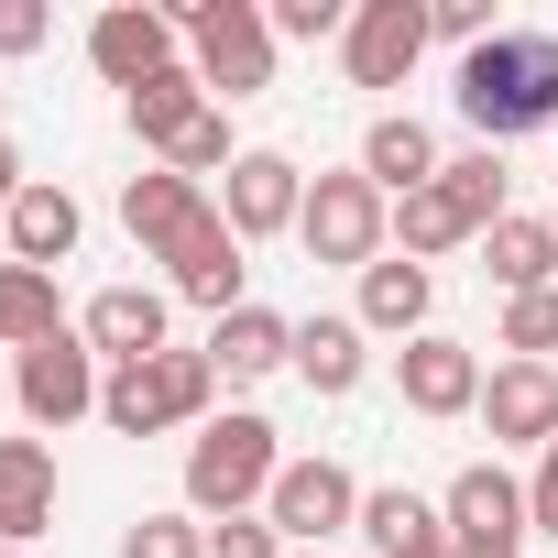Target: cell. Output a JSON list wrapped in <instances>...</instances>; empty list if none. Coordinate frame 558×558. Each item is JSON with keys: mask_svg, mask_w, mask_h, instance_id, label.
<instances>
[{"mask_svg": "<svg viewBox=\"0 0 558 558\" xmlns=\"http://www.w3.org/2000/svg\"><path fill=\"white\" fill-rule=\"evenodd\" d=\"M362 536H373L384 558H427V547H449V514H438L427 493H405V482H373V493H362Z\"/></svg>", "mask_w": 558, "mask_h": 558, "instance_id": "24", "label": "cell"}, {"mask_svg": "<svg viewBox=\"0 0 558 558\" xmlns=\"http://www.w3.org/2000/svg\"><path fill=\"white\" fill-rule=\"evenodd\" d=\"M219 219L241 230V252L274 241V230H296V219H307V165L274 154V143H241V165L219 175Z\"/></svg>", "mask_w": 558, "mask_h": 558, "instance_id": "7", "label": "cell"}, {"mask_svg": "<svg viewBox=\"0 0 558 558\" xmlns=\"http://www.w3.org/2000/svg\"><path fill=\"white\" fill-rule=\"evenodd\" d=\"M274 471H286V449H274V416L230 405V416H208V427L186 438V514H197V525H219V514H263Z\"/></svg>", "mask_w": 558, "mask_h": 558, "instance_id": "2", "label": "cell"}, {"mask_svg": "<svg viewBox=\"0 0 558 558\" xmlns=\"http://www.w3.org/2000/svg\"><path fill=\"white\" fill-rule=\"evenodd\" d=\"M504 362H558V296H504Z\"/></svg>", "mask_w": 558, "mask_h": 558, "instance_id": "26", "label": "cell"}, {"mask_svg": "<svg viewBox=\"0 0 558 558\" xmlns=\"http://www.w3.org/2000/svg\"><path fill=\"white\" fill-rule=\"evenodd\" d=\"M438 165H449V154H438V132H427V121H405V110H384V121L362 132V175H373L384 197H416V186H438Z\"/></svg>", "mask_w": 558, "mask_h": 558, "instance_id": "23", "label": "cell"}, {"mask_svg": "<svg viewBox=\"0 0 558 558\" xmlns=\"http://www.w3.org/2000/svg\"><path fill=\"white\" fill-rule=\"evenodd\" d=\"M362 0H274V45H340Z\"/></svg>", "mask_w": 558, "mask_h": 558, "instance_id": "27", "label": "cell"}, {"mask_svg": "<svg viewBox=\"0 0 558 558\" xmlns=\"http://www.w3.org/2000/svg\"><path fill=\"white\" fill-rule=\"evenodd\" d=\"M208 208H219V197H208L197 175H175V165H143V175L121 186V230H132V241H143L154 263H165V252H175V241H186V230H197Z\"/></svg>", "mask_w": 558, "mask_h": 558, "instance_id": "16", "label": "cell"}, {"mask_svg": "<svg viewBox=\"0 0 558 558\" xmlns=\"http://www.w3.org/2000/svg\"><path fill=\"white\" fill-rule=\"evenodd\" d=\"M0 241H12V263L56 274V263H77V241H88V208H77L56 175H23V197H12V219H0Z\"/></svg>", "mask_w": 558, "mask_h": 558, "instance_id": "15", "label": "cell"}, {"mask_svg": "<svg viewBox=\"0 0 558 558\" xmlns=\"http://www.w3.org/2000/svg\"><path fill=\"white\" fill-rule=\"evenodd\" d=\"M427 34H438V45H460V56H471V45H493V34H504V23H493V0H427Z\"/></svg>", "mask_w": 558, "mask_h": 558, "instance_id": "30", "label": "cell"}, {"mask_svg": "<svg viewBox=\"0 0 558 558\" xmlns=\"http://www.w3.org/2000/svg\"><path fill=\"white\" fill-rule=\"evenodd\" d=\"M121 558H208V525L175 504V514H143L132 536H121Z\"/></svg>", "mask_w": 558, "mask_h": 558, "instance_id": "28", "label": "cell"}, {"mask_svg": "<svg viewBox=\"0 0 558 558\" xmlns=\"http://www.w3.org/2000/svg\"><path fill=\"white\" fill-rule=\"evenodd\" d=\"M0 558H23V547H0Z\"/></svg>", "mask_w": 558, "mask_h": 558, "instance_id": "37", "label": "cell"}, {"mask_svg": "<svg viewBox=\"0 0 558 558\" xmlns=\"http://www.w3.org/2000/svg\"><path fill=\"white\" fill-rule=\"evenodd\" d=\"M427 558H460V547H427Z\"/></svg>", "mask_w": 558, "mask_h": 558, "instance_id": "36", "label": "cell"}, {"mask_svg": "<svg viewBox=\"0 0 558 558\" xmlns=\"http://www.w3.org/2000/svg\"><path fill=\"white\" fill-rule=\"evenodd\" d=\"M362 373H373V329L362 318H296V384L307 395H362Z\"/></svg>", "mask_w": 558, "mask_h": 558, "instance_id": "21", "label": "cell"}, {"mask_svg": "<svg viewBox=\"0 0 558 558\" xmlns=\"http://www.w3.org/2000/svg\"><path fill=\"white\" fill-rule=\"evenodd\" d=\"M438 514H449V547H525L536 525H525V482L504 471V460H471L449 493H438Z\"/></svg>", "mask_w": 558, "mask_h": 558, "instance_id": "11", "label": "cell"}, {"mask_svg": "<svg viewBox=\"0 0 558 558\" xmlns=\"http://www.w3.org/2000/svg\"><path fill=\"white\" fill-rule=\"evenodd\" d=\"M395 395H405V416H482V351L471 340H449V329H427V340H405L395 351Z\"/></svg>", "mask_w": 558, "mask_h": 558, "instance_id": "10", "label": "cell"}, {"mask_svg": "<svg viewBox=\"0 0 558 558\" xmlns=\"http://www.w3.org/2000/svg\"><path fill=\"white\" fill-rule=\"evenodd\" d=\"M482 274H493L504 296H558V219L504 208V219L482 230Z\"/></svg>", "mask_w": 558, "mask_h": 558, "instance_id": "18", "label": "cell"}, {"mask_svg": "<svg viewBox=\"0 0 558 558\" xmlns=\"http://www.w3.org/2000/svg\"><path fill=\"white\" fill-rule=\"evenodd\" d=\"M45 525H56V449L0 438V547H34Z\"/></svg>", "mask_w": 558, "mask_h": 558, "instance_id": "19", "label": "cell"}, {"mask_svg": "<svg viewBox=\"0 0 558 558\" xmlns=\"http://www.w3.org/2000/svg\"><path fill=\"white\" fill-rule=\"evenodd\" d=\"M56 34V12H45V0H0V56H34Z\"/></svg>", "mask_w": 558, "mask_h": 558, "instance_id": "31", "label": "cell"}, {"mask_svg": "<svg viewBox=\"0 0 558 558\" xmlns=\"http://www.w3.org/2000/svg\"><path fill=\"white\" fill-rule=\"evenodd\" d=\"M99 351L77 340V329H56L45 351H23L12 362V395H23V416H34V438H56V427H77V416H99Z\"/></svg>", "mask_w": 558, "mask_h": 558, "instance_id": "6", "label": "cell"}, {"mask_svg": "<svg viewBox=\"0 0 558 558\" xmlns=\"http://www.w3.org/2000/svg\"><path fill=\"white\" fill-rule=\"evenodd\" d=\"M296 558H329V547H296Z\"/></svg>", "mask_w": 558, "mask_h": 558, "instance_id": "35", "label": "cell"}, {"mask_svg": "<svg viewBox=\"0 0 558 558\" xmlns=\"http://www.w3.org/2000/svg\"><path fill=\"white\" fill-rule=\"evenodd\" d=\"M296 241H307V263H351V274H373V263L395 252V197H384L362 165L307 175V219H296Z\"/></svg>", "mask_w": 558, "mask_h": 558, "instance_id": "4", "label": "cell"}, {"mask_svg": "<svg viewBox=\"0 0 558 558\" xmlns=\"http://www.w3.org/2000/svg\"><path fill=\"white\" fill-rule=\"evenodd\" d=\"M460 558H525V547H460Z\"/></svg>", "mask_w": 558, "mask_h": 558, "instance_id": "34", "label": "cell"}, {"mask_svg": "<svg viewBox=\"0 0 558 558\" xmlns=\"http://www.w3.org/2000/svg\"><path fill=\"white\" fill-rule=\"evenodd\" d=\"M427 0H362L351 12V34H340V66H351V88H405L416 66H427Z\"/></svg>", "mask_w": 558, "mask_h": 558, "instance_id": "8", "label": "cell"}, {"mask_svg": "<svg viewBox=\"0 0 558 558\" xmlns=\"http://www.w3.org/2000/svg\"><path fill=\"white\" fill-rule=\"evenodd\" d=\"M208 110H219V99L197 88V66H175V77H154V88H132V99H121V121H132V143H143L154 165H165V154H175Z\"/></svg>", "mask_w": 558, "mask_h": 558, "instance_id": "22", "label": "cell"}, {"mask_svg": "<svg viewBox=\"0 0 558 558\" xmlns=\"http://www.w3.org/2000/svg\"><path fill=\"white\" fill-rule=\"evenodd\" d=\"M460 121H471V143H514V132H558V34H525V23H504L493 45H471L460 56Z\"/></svg>", "mask_w": 558, "mask_h": 558, "instance_id": "1", "label": "cell"}, {"mask_svg": "<svg viewBox=\"0 0 558 558\" xmlns=\"http://www.w3.org/2000/svg\"><path fill=\"white\" fill-rule=\"evenodd\" d=\"M525 525L558 536V449H536V471H525Z\"/></svg>", "mask_w": 558, "mask_h": 558, "instance_id": "32", "label": "cell"}, {"mask_svg": "<svg viewBox=\"0 0 558 558\" xmlns=\"http://www.w3.org/2000/svg\"><path fill=\"white\" fill-rule=\"evenodd\" d=\"M88 66L132 99V88H154V77H175L186 66V12H154V0H110V12L88 23Z\"/></svg>", "mask_w": 558, "mask_h": 558, "instance_id": "5", "label": "cell"}, {"mask_svg": "<svg viewBox=\"0 0 558 558\" xmlns=\"http://www.w3.org/2000/svg\"><path fill=\"white\" fill-rule=\"evenodd\" d=\"M208 373L219 384H263V373H296V318H274V307H230L208 318Z\"/></svg>", "mask_w": 558, "mask_h": 558, "instance_id": "17", "label": "cell"}, {"mask_svg": "<svg viewBox=\"0 0 558 558\" xmlns=\"http://www.w3.org/2000/svg\"><path fill=\"white\" fill-rule=\"evenodd\" d=\"M263 514H274L286 547H329L340 525H362V482H351L340 460H286L274 493H263Z\"/></svg>", "mask_w": 558, "mask_h": 558, "instance_id": "9", "label": "cell"}, {"mask_svg": "<svg viewBox=\"0 0 558 558\" xmlns=\"http://www.w3.org/2000/svg\"><path fill=\"white\" fill-rule=\"evenodd\" d=\"M208 558H296V547L274 536V514H219L208 525Z\"/></svg>", "mask_w": 558, "mask_h": 558, "instance_id": "29", "label": "cell"}, {"mask_svg": "<svg viewBox=\"0 0 558 558\" xmlns=\"http://www.w3.org/2000/svg\"><path fill=\"white\" fill-rule=\"evenodd\" d=\"M186 66L208 99H263L274 88V12L263 0H186Z\"/></svg>", "mask_w": 558, "mask_h": 558, "instance_id": "3", "label": "cell"}, {"mask_svg": "<svg viewBox=\"0 0 558 558\" xmlns=\"http://www.w3.org/2000/svg\"><path fill=\"white\" fill-rule=\"evenodd\" d=\"M66 329V307H56V274H34V263H0V351H45Z\"/></svg>", "mask_w": 558, "mask_h": 558, "instance_id": "25", "label": "cell"}, {"mask_svg": "<svg viewBox=\"0 0 558 558\" xmlns=\"http://www.w3.org/2000/svg\"><path fill=\"white\" fill-rule=\"evenodd\" d=\"M482 427H493V449H558V362H493Z\"/></svg>", "mask_w": 558, "mask_h": 558, "instance_id": "12", "label": "cell"}, {"mask_svg": "<svg viewBox=\"0 0 558 558\" xmlns=\"http://www.w3.org/2000/svg\"><path fill=\"white\" fill-rule=\"evenodd\" d=\"M241 274H252V263H241V230L208 208V219H197V230L165 252V296H186V307L230 318V307H252V296H241Z\"/></svg>", "mask_w": 558, "mask_h": 558, "instance_id": "13", "label": "cell"}, {"mask_svg": "<svg viewBox=\"0 0 558 558\" xmlns=\"http://www.w3.org/2000/svg\"><path fill=\"white\" fill-rule=\"evenodd\" d=\"M427 307H438V274L405 263V252H384V263L362 274V307H351V318H362L373 340H427Z\"/></svg>", "mask_w": 558, "mask_h": 558, "instance_id": "20", "label": "cell"}, {"mask_svg": "<svg viewBox=\"0 0 558 558\" xmlns=\"http://www.w3.org/2000/svg\"><path fill=\"white\" fill-rule=\"evenodd\" d=\"M12 197H23V154H12V132H0V219H12Z\"/></svg>", "mask_w": 558, "mask_h": 558, "instance_id": "33", "label": "cell"}, {"mask_svg": "<svg viewBox=\"0 0 558 558\" xmlns=\"http://www.w3.org/2000/svg\"><path fill=\"white\" fill-rule=\"evenodd\" d=\"M77 340L121 373V362H154V351H175L165 340V286H99L88 307H77Z\"/></svg>", "mask_w": 558, "mask_h": 558, "instance_id": "14", "label": "cell"}]
</instances>
